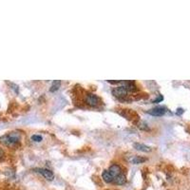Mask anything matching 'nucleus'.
Returning <instances> with one entry per match:
<instances>
[{"instance_id":"9","label":"nucleus","mask_w":190,"mask_h":190,"mask_svg":"<svg viewBox=\"0 0 190 190\" xmlns=\"http://www.w3.org/2000/svg\"><path fill=\"white\" fill-rule=\"evenodd\" d=\"M125 182H126V177L123 173L120 174V175H118L117 177H115L114 181H113V182H115L116 184H119V185H122V184L125 183Z\"/></svg>"},{"instance_id":"3","label":"nucleus","mask_w":190,"mask_h":190,"mask_svg":"<svg viewBox=\"0 0 190 190\" xmlns=\"http://www.w3.org/2000/svg\"><path fill=\"white\" fill-rule=\"evenodd\" d=\"M128 93H129V91L125 89V87L124 86H120V87H117L112 89V94L120 99H122L123 97H126Z\"/></svg>"},{"instance_id":"5","label":"nucleus","mask_w":190,"mask_h":190,"mask_svg":"<svg viewBox=\"0 0 190 190\" xmlns=\"http://www.w3.org/2000/svg\"><path fill=\"white\" fill-rule=\"evenodd\" d=\"M34 171H36L37 173L41 174L43 177H45L47 180L49 181H52L54 178V174L52 171H50V169H46V168H35Z\"/></svg>"},{"instance_id":"11","label":"nucleus","mask_w":190,"mask_h":190,"mask_svg":"<svg viewBox=\"0 0 190 190\" xmlns=\"http://www.w3.org/2000/svg\"><path fill=\"white\" fill-rule=\"evenodd\" d=\"M146 161V159L145 158H144V157H141V156H135L133 159H132V164H134V165H139V164H142V163H144V162H145Z\"/></svg>"},{"instance_id":"13","label":"nucleus","mask_w":190,"mask_h":190,"mask_svg":"<svg viewBox=\"0 0 190 190\" xmlns=\"http://www.w3.org/2000/svg\"><path fill=\"white\" fill-rule=\"evenodd\" d=\"M31 140H33L34 142L39 143V142L42 141V136H40V135H33V136H31Z\"/></svg>"},{"instance_id":"14","label":"nucleus","mask_w":190,"mask_h":190,"mask_svg":"<svg viewBox=\"0 0 190 190\" xmlns=\"http://www.w3.org/2000/svg\"><path fill=\"white\" fill-rule=\"evenodd\" d=\"M164 100V97L162 96V95H159L156 99H154L153 101H152V103H154V104H156V103H160V102H162Z\"/></svg>"},{"instance_id":"7","label":"nucleus","mask_w":190,"mask_h":190,"mask_svg":"<svg viewBox=\"0 0 190 190\" xmlns=\"http://www.w3.org/2000/svg\"><path fill=\"white\" fill-rule=\"evenodd\" d=\"M133 146L135 149L139 150V151H143V152H150L151 151V148L144 144H140V143H134L133 144Z\"/></svg>"},{"instance_id":"12","label":"nucleus","mask_w":190,"mask_h":190,"mask_svg":"<svg viewBox=\"0 0 190 190\" xmlns=\"http://www.w3.org/2000/svg\"><path fill=\"white\" fill-rule=\"evenodd\" d=\"M138 126H139V128H140V129H141L142 130H148V129H148V126H147V124H145V122H142V123H140Z\"/></svg>"},{"instance_id":"6","label":"nucleus","mask_w":190,"mask_h":190,"mask_svg":"<svg viewBox=\"0 0 190 190\" xmlns=\"http://www.w3.org/2000/svg\"><path fill=\"white\" fill-rule=\"evenodd\" d=\"M108 171L110 172V174H111L114 178L117 177L118 175L122 174V168H121V166H120L119 165H112V166H110Z\"/></svg>"},{"instance_id":"10","label":"nucleus","mask_w":190,"mask_h":190,"mask_svg":"<svg viewBox=\"0 0 190 190\" xmlns=\"http://www.w3.org/2000/svg\"><path fill=\"white\" fill-rule=\"evenodd\" d=\"M60 85H61V81H60V80H55V81H53L52 84H51V86H50V92H55L56 90L59 89Z\"/></svg>"},{"instance_id":"1","label":"nucleus","mask_w":190,"mask_h":190,"mask_svg":"<svg viewBox=\"0 0 190 190\" xmlns=\"http://www.w3.org/2000/svg\"><path fill=\"white\" fill-rule=\"evenodd\" d=\"M20 138L21 137H20L19 133L11 132V133L6 134V135H3L2 137H0V142L7 146H13V145H16L17 143H19Z\"/></svg>"},{"instance_id":"4","label":"nucleus","mask_w":190,"mask_h":190,"mask_svg":"<svg viewBox=\"0 0 190 190\" xmlns=\"http://www.w3.org/2000/svg\"><path fill=\"white\" fill-rule=\"evenodd\" d=\"M148 114L152 115V116H163L166 113V108L165 107H156V108H153L151 109H149L147 111Z\"/></svg>"},{"instance_id":"15","label":"nucleus","mask_w":190,"mask_h":190,"mask_svg":"<svg viewBox=\"0 0 190 190\" xmlns=\"http://www.w3.org/2000/svg\"><path fill=\"white\" fill-rule=\"evenodd\" d=\"M182 112H183V109H182V108H178V109H177V112H176V113H177L178 115H181V114H182Z\"/></svg>"},{"instance_id":"16","label":"nucleus","mask_w":190,"mask_h":190,"mask_svg":"<svg viewBox=\"0 0 190 190\" xmlns=\"http://www.w3.org/2000/svg\"><path fill=\"white\" fill-rule=\"evenodd\" d=\"M3 155H4V152H3V150L2 149H0V159L3 157Z\"/></svg>"},{"instance_id":"8","label":"nucleus","mask_w":190,"mask_h":190,"mask_svg":"<svg viewBox=\"0 0 190 190\" xmlns=\"http://www.w3.org/2000/svg\"><path fill=\"white\" fill-rule=\"evenodd\" d=\"M102 178L103 180L108 182V183H110V182H113L114 181V177L110 174V172L108 170H104L103 173H102Z\"/></svg>"},{"instance_id":"2","label":"nucleus","mask_w":190,"mask_h":190,"mask_svg":"<svg viewBox=\"0 0 190 190\" xmlns=\"http://www.w3.org/2000/svg\"><path fill=\"white\" fill-rule=\"evenodd\" d=\"M85 102L90 107H97L100 103V98L94 94H87L85 97Z\"/></svg>"}]
</instances>
